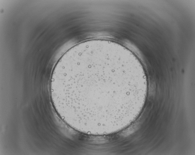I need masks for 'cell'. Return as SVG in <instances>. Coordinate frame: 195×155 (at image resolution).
Wrapping results in <instances>:
<instances>
[{
	"label": "cell",
	"mask_w": 195,
	"mask_h": 155,
	"mask_svg": "<svg viewBox=\"0 0 195 155\" xmlns=\"http://www.w3.org/2000/svg\"><path fill=\"white\" fill-rule=\"evenodd\" d=\"M143 72L122 45L104 41L77 44L52 72L50 94L61 118L81 132L119 130L138 114L143 96Z\"/></svg>",
	"instance_id": "cell-1"
}]
</instances>
